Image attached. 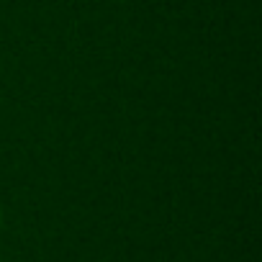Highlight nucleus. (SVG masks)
I'll return each instance as SVG.
<instances>
[{
    "instance_id": "1",
    "label": "nucleus",
    "mask_w": 262,
    "mask_h": 262,
    "mask_svg": "<svg viewBox=\"0 0 262 262\" xmlns=\"http://www.w3.org/2000/svg\"><path fill=\"white\" fill-rule=\"evenodd\" d=\"M0 219H3V216H0Z\"/></svg>"
}]
</instances>
